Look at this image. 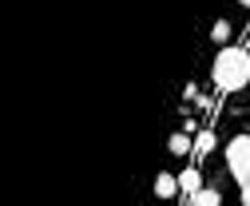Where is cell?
I'll use <instances>...</instances> for the list:
<instances>
[{
  "label": "cell",
  "instance_id": "obj_2",
  "mask_svg": "<svg viewBox=\"0 0 250 206\" xmlns=\"http://www.w3.org/2000/svg\"><path fill=\"white\" fill-rule=\"evenodd\" d=\"M227 167L238 179V187H250V135H234L227 143Z\"/></svg>",
  "mask_w": 250,
  "mask_h": 206
},
{
  "label": "cell",
  "instance_id": "obj_7",
  "mask_svg": "<svg viewBox=\"0 0 250 206\" xmlns=\"http://www.w3.org/2000/svg\"><path fill=\"white\" fill-rule=\"evenodd\" d=\"M167 147H171V155H179V159H183L187 151H195V143L187 139V135H171V139H167Z\"/></svg>",
  "mask_w": 250,
  "mask_h": 206
},
{
  "label": "cell",
  "instance_id": "obj_1",
  "mask_svg": "<svg viewBox=\"0 0 250 206\" xmlns=\"http://www.w3.org/2000/svg\"><path fill=\"white\" fill-rule=\"evenodd\" d=\"M214 83L223 92H242L250 83V52L246 48H223L214 56Z\"/></svg>",
  "mask_w": 250,
  "mask_h": 206
},
{
  "label": "cell",
  "instance_id": "obj_9",
  "mask_svg": "<svg viewBox=\"0 0 250 206\" xmlns=\"http://www.w3.org/2000/svg\"><path fill=\"white\" fill-rule=\"evenodd\" d=\"M242 206H250V187H242Z\"/></svg>",
  "mask_w": 250,
  "mask_h": 206
},
{
  "label": "cell",
  "instance_id": "obj_4",
  "mask_svg": "<svg viewBox=\"0 0 250 206\" xmlns=\"http://www.w3.org/2000/svg\"><path fill=\"white\" fill-rule=\"evenodd\" d=\"M179 190H183V194H199V190H203V179H199L195 167H187V170L179 174Z\"/></svg>",
  "mask_w": 250,
  "mask_h": 206
},
{
  "label": "cell",
  "instance_id": "obj_8",
  "mask_svg": "<svg viewBox=\"0 0 250 206\" xmlns=\"http://www.w3.org/2000/svg\"><path fill=\"white\" fill-rule=\"evenodd\" d=\"M210 147H214V131H203V135L195 139V151H199V155H207Z\"/></svg>",
  "mask_w": 250,
  "mask_h": 206
},
{
  "label": "cell",
  "instance_id": "obj_6",
  "mask_svg": "<svg viewBox=\"0 0 250 206\" xmlns=\"http://www.w3.org/2000/svg\"><path fill=\"white\" fill-rule=\"evenodd\" d=\"M210 40L223 44V48H230V24H227V20H214V24H210Z\"/></svg>",
  "mask_w": 250,
  "mask_h": 206
},
{
  "label": "cell",
  "instance_id": "obj_5",
  "mask_svg": "<svg viewBox=\"0 0 250 206\" xmlns=\"http://www.w3.org/2000/svg\"><path fill=\"white\" fill-rule=\"evenodd\" d=\"M191 206H223V194L214 187H203L199 194H191Z\"/></svg>",
  "mask_w": 250,
  "mask_h": 206
},
{
  "label": "cell",
  "instance_id": "obj_3",
  "mask_svg": "<svg viewBox=\"0 0 250 206\" xmlns=\"http://www.w3.org/2000/svg\"><path fill=\"white\" fill-rule=\"evenodd\" d=\"M179 194V179H175V174H159V179H155V198H175Z\"/></svg>",
  "mask_w": 250,
  "mask_h": 206
},
{
  "label": "cell",
  "instance_id": "obj_10",
  "mask_svg": "<svg viewBox=\"0 0 250 206\" xmlns=\"http://www.w3.org/2000/svg\"><path fill=\"white\" fill-rule=\"evenodd\" d=\"M238 4H242V8H250V0H238Z\"/></svg>",
  "mask_w": 250,
  "mask_h": 206
}]
</instances>
